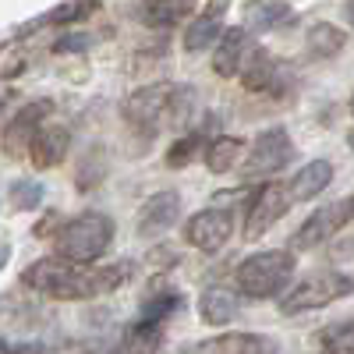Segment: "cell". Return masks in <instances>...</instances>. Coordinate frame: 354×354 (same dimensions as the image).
Masks as SVG:
<instances>
[{
    "label": "cell",
    "instance_id": "obj_32",
    "mask_svg": "<svg viewBox=\"0 0 354 354\" xmlns=\"http://www.w3.org/2000/svg\"><path fill=\"white\" fill-rule=\"evenodd\" d=\"M351 110H354V100H351Z\"/></svg>",
    "mask_w": 354,
    "mask_h": 354
},
{
    "label": "cell",
    "instance_id": "obj_14",
    "mask_svg": "<svg viewBox=\"0 0 354 354\" xmlns=\"http://www.w3.org/2000/svg\"><path fill=\"white\" fill-rule=\"evenodd\" d=\"M160 340H163V326H160V322L138 319L135 326H128L124 337L117 340L113 354H156L160 351Z\"/></svg>",
    "mask_w": 354,
    "mask_h": 354
},
{
    "label": "cell",
    "instance_id": "obj_10",
    "mask_svg": "<svg viewBox=\"0 0 354 354\" xmlns=\"http://www.w3.org/2000/svg\"><path fill=\"white\" fill-rule=\"evenodd\" d=\"M347 216H351L347 205H322V209L312 213L301 223V230L294 234V248H315V245H322V241L333 238V234L347 223Z\"/></svg>",
    "mask_w": 354,
    "mask_h": 354
},
{
    "label": "cell",
    "instance_id": "obj_12",
    "mask_svg": "<svg viewBox=\"0 0 354 354\" xmlns=\"http://www.w3.org/2000/svg\"><path fill=\"white\" fill-rule=\"evenodd\" d=\"M252 43H248V32L245 28H227L223 39H220V50L213 57V71L230 78V75H238L245 61H252Z\"/></svg>",
    "mask_w": 354,
    "mask_h": 354
},
{
    "label": "cell",
    "instance_id": "obj_16",
    "mask_svg": "<svg viewBox=\"0 0 354 354\" xmlns=\"http://www.w3.org/2000/svg\"><path fill=\"white\" fill-rule=\"evenodd\" d=\"M68 145H71V135H68V128H43L39 131V138H36V145H32V163L36 167H57L64 156H68Z\"/></svg>",
    "mask_w": 354,
    "mask_h": 354
},
{
    "label": "cell",
    "instance_id": "obj_19",
    "mask_svg": "<svg viewBox=\"0 0 354 354\" xmlns=\"http://www.w3.org/2000/svg\"><path fill=\"white\" fill-rule=\"evenodd\" d=\"M305 46H308V57H315V61H330V57H337L344 50V32L330 21H315L308 28Z\"/></svg>",
    "mask_w": 354,
    "mask_h": 354
},
{
    "label": "cell",
    "instance_id": "obj_21",
    "mask_svg": "<svg viewBox=\"0 0 354 354\" xmlns=\"http://www.w3.org/2000/svg\"><path fill=\"white\" fill-rule=\"evenodd\" d=\"M241 149H245L241 138L223 135V138L209 142V149H205V163H209L213 174H227V170H234V163L241 160Z\"/></svg>",
    "mask_w": 354,
    "mask_h": 354
},
{
    "label": "cell",
    "instance_id": "obj_6",
    "mask_svg": "<svg viewBox=\"0 0 354 354\" xmlns=\"http://www.w3.org/2000/svg\"><path fill=\"white\" fill-rule=\"evenodd\" d=\"M46 113H50V100H36V103L21 106L11 117L8 128H4V149H8V156H15V160L32 156V145L39 138V124H43Z\"/></svg>",
    "mask_w": 354,
    "mask_h": 354
},
{
    "label": "cell",
    "instance_id": "obj_22",
    "mask_svg": "<svg viewBox=\"0 0 354 354\" xmlns=\"http://www.w3.org/2000/svg\"><path fill=\"white\" fill-rule=\"evenodd\" d=\"M290 15H294V11H290L287 4H252V8L245 11L248 25H255V32H266V28L283 25Z\"/></svg>",
    "mask_w": 354,
    "mask_h": 354
},
{
    "label": "cell",
    "instance_id": "obj_1",
    "mask_svg": "<svg viewBox=\"0 0 354 354\" xmlns=\"http://www.w3.org/2000/svg\"><path fill=\"white\" fill-rule=\"evenodd\" d=\"M110 238H113V223L103 213H82L71 223H64L61 234H57V255L71 266L75 262H93L106 252Z\"/></svg>",
    "mask_w": 354,
    "mask_h": 354
},
{
    "label": "cell",
    "instance_id": "obj_23",
    "mask_svg": "<svg viewBox=\"0 0 354 354\" xmlns=\"http://www.w3.org/2000/svg\"><path fill=\"white\" fill-rule=\"evenodd\" d=\"M188 15H195L192 4H145V8H142V18L149 21L153 28H167V25L181 21V18H188Z\"/></svg>",
    "mask_w": 354,
    "mask_h": 354
},
{
    "label": "cell",
    "instance_id": "obj_28",
    "mask_svg": "<svg viewBox=\"0 0 354 354\" xmlns=\"http://www.w3.org/2000/svg\"><path fill=\"white\" fill-rule=\"evenodd\" d=\"M8 354H50V351H46V347H36V344H25V347L8 344Z\"/></svg>",
    "mask_w": 354,
    "mask_h": 354
},
{
    "label": "cell",
    "instance_id": "obj_18",
    "mask_svg": "<svg viewBox=\"0 0 354 354\" xmlns=\"http://www.w3.org/2000/svg\"><path fill=\"white\" fill-rule=\"evenodd\" d=\"M333 181V167L326 160H312L305 170H298V177L290 181V195L294 198H315L322 188Z\"/></svg>",
    "mask_w": 354,
    "mask_h": 354
},
{
    "label": "cell",
    "instance_id": "obj_11",
    "mask_svg": "<svg viewBox=\"0 0 354 354\" xmlns=\"http://www.w3.org/2000/svg\"><path fill=\"white\" fill-rule=\"evenodd\" d=\"M188 354H277L270 337H252V333H227V337H213L202 340L198 347H192Z\"/></svg>",
    "mask_w": 354,
    "mask_h": 354
},
{
    "label": "cell",
    "instance_id": "obj_27",
    "mask_svg": "<svg viewBox=\"0 0 354 354\" xmlns=\"http://www.w3.org/2000/svg\"><path fill=\"white\" fill-rule=\"evenodd\" d=\"M88 11H93V4H64V8H53L46 15V21H57V25H68L75 18H85Z\"/></svg>",
    "mask_w": 354,
    "mask_h": 354
},
{
    "label": "cell",
    "instance_id": "obj_17",
    "mask_svg": "<svg viewBox=\"0 0 354 354\" xmlns=\"http://www.w3.org/2000/svg\"><path fill=\"white\" fill-rule=\"evenodd\" d=\"M238 315V294L227 287H209L202 294V319L209 326H227V322Z\"/></svg>",
    "mask_w": 354,
    "mask_h": 354
},
{
    "label": "cell",
    "instance_id": "obj_26",
    "mask_svg": "<svg viewBox=\"0 0 354 354\" xmlns=\"http://www.w3.org/2000/svg\"><path fill=\"white\" fill-rule=\"evenodd\" d=\"M195 153H198V138H181V142H174L170 153H167V167H185Z\"/></svg>",
    "mask_w": 354,
    "mask_h": 354
},
{
    "label": "cell",
    "instance_id": "obj_4",
    "mask_svg": "<svg viewBox=\"0 0 354 354\" xmlns=\"http://www.w3.org/2000/svg\"><path fill=\"white\" fill-rule=\"evenodd\" d=\"M174 96H177L174 85H145V88H138V93H131L128 103H124V121L142 138H153L160 131V124L167 121V113L174 110Z\"/></svg>",
    "mask_w": 354,
    "mask_h": 354
},
{
    "label": "cell",
    "instance_id": "obj_8",
    "mask_svg": "<svg viewBox=\"0 0 354 354\" xmlns=\"http://www.w3.org/2000/svg\"><path fill=\"white\" fill-rule=\"evenodd\" d=\"M230 227H234L230 213H223V209H202V213H195L188 220L185 241L192 248H198V252H220L227 245V238H230Z\"/></svg>",
    "mask_w": 354,
    "mask_h": 354
},
{
    "label": "cell",
    "instance_id": "obj_3",
    "mask_svg": "<svg viewBox=\"0 0 354 354\" xmlns=\"http://www.w3.org/2000/svg\"><path fill=\"white\" fill-rule=\"evenodd\" d=\"M354 294V277L344 273H312L308 280H301L294 290L283 294L280 312L283 315H298V312H312L322 305H333L337 298H347Z\"/></svg>",
    "mask_w": 354,
    "mask_h": 354
},
{
    "label": "cell",
    "instance_id": "obj_29",
    "mask_svg": "<svg viewBox=\"0 0 354 354\" xmlns=\"http://www.w3.org/2000/svg\"><path fill=\"white\" fill-rule=\"evenodd\" d=\"M347 18H351V21H354V4H347Z\"/></svg>",
    "mask_w": 354,
    "mask_h": 354
},
{
    "label": "cell",
    "instance_id": "obj_25",
    "mask_svg": "<svg viewBox=\"0 0 354 354\" xmlns=\"http://www.w3.org/2000/svg\"><path fill=\"white\" fill-rule=\"evenodd\" d=\"M319 340L333 347V351H354V322H344V326H330V330H322Z\"/></svg>",
    "mask_w": 354,
    "mask_h": 354
},
{
    "label": "cell",
    "instance_id": "obj_24",
    "mask_svg": "<svg viewBox=\"0 0 354 354\" xmlns=\"http://www.w3.org/2000/svg\"><path fill=\"white\" fill-rule=\"evenodd\" d=\"M43 202V185L39 181H28V177H21V181H15L8 188V205L11 209H36V205Z\"/></svg>",
    "mask_w": 354,
    "mask_h": 354
},
{
    "label": "cell",
    "instance_id": "obj_13",
    "mask_svg": "<svg viewBox=\"0 0 354 354\" xmlns=\"http://www.w3.org/2000/svg\"><path fill=\"white\" fill-rule=\"evenodd\" d=\"M177 213H181V198H177V192H156L149 202L142 205L138 213V234H160L167 230Z\"/></svg>",
    "mask_w": 354,
    "mask_h": 354
},
{
    "label": "cell",
    "instance_id": "obj_2",
    "mask_svg": "<svg viewBox=\"0 0 354 354\" xmlns=\"http://www.w3.org/2000/svg\"><path fill=\"white\" fill-rule=\"evenodd\" d=\"M294 273L290 252H259L238 266V287L248 298H273Z\"/></svg>",
    "mask_w": 354,
    "mask_h": 354
},
{
    "label": "cell",
    "instance_id": "obj_15",
    "mask_svg": "<svg viewBox=\"0 0 354 354\" xmlns=\"http://www.w3.org/2000/svg\"><path fill=\"white\" fill-rule=\"evenodd\" d=\"M227 11V4H213V8H205V11H198L195 18H192V25L185 28V50L188 53H198V50H205L213 39H216V32H220V25H216V18Z\"/></svg>",
    "mask_w": 354,
    "mask_h": 354
},
{
    "label": "cell",
    "instance_id": "obj_30",
    "mask_svg": "<svg viewBox=\"0 0 354 354\" xmlns=\"http://www.w3.org/2000/svg\"><path fill=\"white\" fill-rule=\"evenodd\" d=\"M347 209H351V216H354V195H351V202H347Z\"/></svg>",
    "mask_w": 354,
    "mask_h": 354
},
{
    "label": "cell",
    "instance_id": "obj_20",
    "mask_svg": "<svg viewBox=\"0 0 354 354\" xmlns=\"http://www.w3.org/2000/svg\"><path fill=\"white\" fill-rule=\"evenodd\" d=\"M245 88L248 93H266L273 82H277V61L266 50H255L252 53V61L245 64V75H241Z\"/></svg>",
    "mask_w": 354,
    "mask_h": 354
},
{
    "label": "cell",
    "instance_id": "obj_9",
    "mask_svg": "<svg viewBox=\"0 0 354 354\" xmlns=\"http://www.w3.org/2000/svg\"><path fill=\"white\" fill-rule=\"evenodd\" d=\"M287 213V195L280 185H266L252 195V209H248V227H245V238L255 241L270 230L280 216Z\"/></svg>",
    "mask_w": 354,
    "mask_h": 354
},
{
    "label": "cell",
    "instance_id": "obj_31",
    "mask_svg": "<svg viewBox=\"0 0 354 354\" xmlns=\"http://www.w3.org/2000/svg\"><path fill=\"white\" fill-rule=\"evenodd\" d=\"M347 138H351V145H354V131H351V135H347Z\"/></svg>",
    "mask_w": 354,
    "mask_h": 354
},
{
    "label": "cell",
    "instance_id": "obj_7",
    "mask_svg": "<svg viewBox=\"0 0 354 354\" xmlns=\"http://www.w3.org/2000/svg\"><path fill=\"white\" fill-rule=\"evenodd\" d=\"M294 156V145H290V135L283 128H270V131H262L252 145V153H248V174L255 177H266V174H277L290 163Z\"/></svg>",
    "mask_w": 354,
    "mask_h": 354
},
{
    "label": "cell",
    "instance_id": "obj_5",
    "mask_svg": "<svg viewBox=\"0 0 354 354\" xmlns=\"http://www.w3.org/2000/svg\"><path fill=\"white\" fill-rule=\"evenodd\" d=\"M131 277V266L121 262V266H110V270H68L64 283L57 287L50 298H61V301H82V298H96V294H106V290H117L124 280Z\"/></svg>",
    "mask_w": 354,
    "mask_h": 354
}]
</instances>
